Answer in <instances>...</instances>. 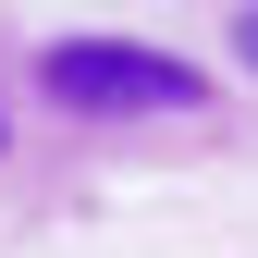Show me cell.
<instances>
[{"instance_id": "7a4b0ae2", "label": "cell", "mask_w": 258, "mask_h": 258, "mask_svg": "<svg viewBox=\"0 0 258 258\" xmlns=\"http://www.w3.org/2000/svg\"><path fill=\"white\" fill-rule=\"evenodd\" d=\"M234 61H258V13H234Z\"/></svg>"}, {"instance_id": "6da1fadb", "label": "cell", "mask_w": 258, "mask_h": 258, "mask_svg": "<svg viewBox=\"0 0 258 258\" xmlns=\"http://www.w3.org/2000/svg\"><path fill=\"white\" fill-rule=\"evenodd\" d=\"M37 86H49L61 111H86V123H148V111H197V99H209L197 61L136 49V37H61V49L37 61Z\"/></svg>"}]
</instances>
